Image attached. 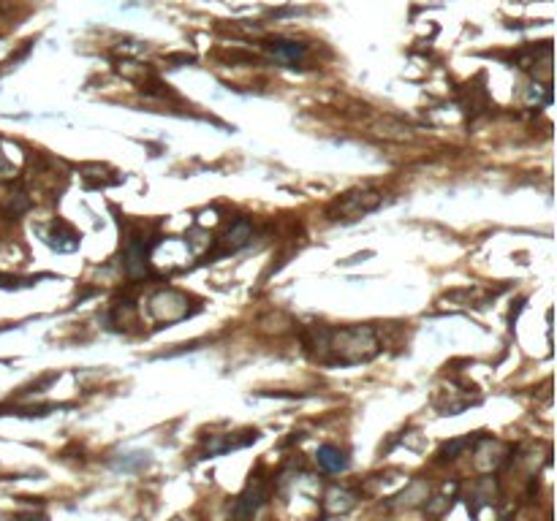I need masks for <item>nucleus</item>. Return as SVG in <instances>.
I'll return each instance as SVG.
<instances>
[{
    "instance_id": "1",
    "label": "nucleus",
    "mask_w": 557,
    "mask_h": 521,
    "mask_svg": "<svg viewBox=\"0 0 557 521\" xmlns=\"http://www.w3.org/2000/svg\"><path fill=\"white\" fill-rule=\"evenodd\" d=\"M378 201H380L378 193H354V196H348L343 204H337V209H340L343 215H348V220H354L359 215L373 212V209L378 206Z\"/></svg>"
},
{
    "instance_id": "2",
    "label": "nucleus",
    "mask_w": 557,
    "mask_h": 521,
    "mask_svg": "<svg viewBox=\"0 0 557 521\" xmlns=\"http://www.w3.org/2000/svg\"><path fill=\"white\" fill-rule=\"evenodd\" d=\"M318 465L329 472H340L348 467V459H346V453H343L340 448L324 446V448H318Z\"/></svg>"
}]
</instances>
